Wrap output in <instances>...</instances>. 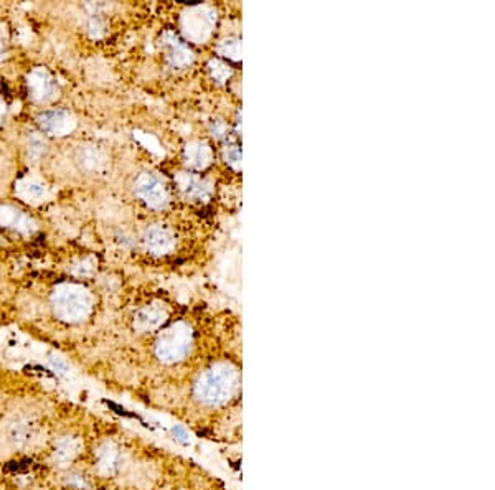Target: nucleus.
<instances>
[{"label":"nucleus","mask_w":495,"mask_h":490,"mask_svg":"<svg viewBox=\"0 0 495 490\" xmlns=\"http://www.w3.org/2000/svg\"><path fill=\"white\" fill-rule=\"evenodd\" d=\"M95 266H96L95 259L85 258V259H80V261H76L75 264H73L71 273L78 277H88V276H91L93 273H95Z\"/></svg>","instance_id":"412c9836"},{"label":"nucleus","mask_w":495,"mask_h":490,"mask_svg":"<svg viewBox=\"0 0 495 490\" xmlns=\"http://www.w3.org/2000/svg\"><path fill=\"white\" fill-rule=\"evenodd\" d=\"M162 40H164L165 50H167V60L174 68H184L192 63L193 55L190 48L184 42H180L174 33L167 32Z\"/></svg>","instance_id":"9b49d317"},{"label":"nucleus","mask_w":495,"mask_h":490,"mask_svg":"<svg viewBox=\"0 0 495 490\" xmlns=\"http://www.w3.org/2000/svg\"><path fill=\"white\" fill-rule=\"evenodd\" d=\"M12 436H13V439H16V443L23 444V443H27L28 439H30L32 428L28 424H17L16 428H13Z\"/></svg>","instance_id":"4be33fe9"},{"label":"nucleus","mask_w":495,"mask_h":490,"mask_svg":"<svg viewBox=\"0 0 495 490\" xmlns=\"http://www.w3.org/2000/svg\"><path fill=\"white\" fill-rule=\"evenodd\" d=\"M4 116H6V104H4V101L0 100V122L4 121Z\"/></svg>","instance_id":"cd10ccee"},{"label":"nucleus","mask_w":495,"mask_h":490,"mask_svg":"<svg viewBox=\"0 0 495 490\" xmlns=\"http://www.w3.org/2000/svg\"><path fill=\"white\" fill-rule=\"evenodd\" d=\"M81 449V441L76 438H70V436H65V438L58 439L55 444V460L60 465H66L68 462H71L73 459L76 458L78 453Z\"/></svg>","instance_id":"f3484780"},{"label":"nucleus","mask_w":495,"mask_h":490,"mask_svg":"<svg viewBox=\"0 0 495 490\" xmlns=\"http://www.w3.org/2000/svg\"><path fill=\"white\" fill-rule=\"evenodd\" d=\"M0 227L16 229L18 233L30 234L37 229V223L20 210L13 207H0Z\"/></svg>","instance_id":"9d476101"},{"label":"nucleus","mask_w":495,"mask_h":490,"mask_svg":"<svg viewBox=\"0 0 495 490\" xmlns=\"http://www.w3.org/2000/svg\"><path fill=\"white\" fill-rule=\"evenodd\" d=\"M144 243L150 253L167 254L175 246V238L167 228L160 227V225H154V227L145 229Z\"/></svg>","instance_id":"1a4fd4ad"},{"label":"nucleus","mask_w":495,"mask_h":490,"mask_svg":"<svg viewBox=\"0 0 495 490\" xmlns=\"http://www.w3.org/2000/svg\"><path fill=\"white\" fill-rule=\"evenodd\" d=\"M16 192L22 200L28 203H38L47 198L48 189L47 185L35 177H25L17 184Z\"/></svg>","instance_id":"4468645a"},{"label":"nucleus","mask_w":495,"mask_h":490,"mask_svg":"<svg viewBox=\"0 0 495 490\" xmlns=\"http://www.w3.org/2000/svg\"><path fill=\"white\" fill-rule=\"evenodd\" d=\"M225 157H227L228 164H232L233 167H238L239 160H241V154H239L238 145H227V149H225Z\"/></svg>","instance_id":"5701e85b"},{"label":"nucleus","mask_w":495,"mask_h":490,"mask_svg":"<svg viewBox=\"0 0 495 490\" xmlns=\"http://www.w3.org/2000/svg\"><path fill=\"white\" fill-rule=\"evenodd\" d=\"M192 344V329L187 323L177 322L159 335L155 342V355L164 364H177L189 355Z\"/></svg>","instance_id":"7ed1b4c3"},{"label":"nucleus","mask_w":495,"mask_h":490,"mask_svg":"<svg viewBox=\"0 0 495 490\" xmlns=\"http://www.w3.org/2000/svg\"><path fill=\"white\" fill-rule=\"evenodd\" d=\"M215 22H217V16L212 8L197 6L185 12L182 18V30L189 40L203 43L212 35Z\"/></svg>","instance_id":"20e7f679"},{"label":"nucleus","mask_w":495,"mask_h":490,"mask_svg":"<svg viewBox=\"0 0 495 490\" xmlns=\"http://www.w3.org/2000/svg\"><path fill=\"white\" fill-rule=\"evenodd\" d=\"M38 124H40L43 132L56 137L68 136L76 129L75 116L66 109H50L42 112L38 116Z\"/></svg>","instance_id":"423d86ee"},{"label":"nucleus","mask_w":495,"mask_h":490,"mask_svg":"<svg viewBox=\"0 0 495 490\" xmlns=\"http://www.w3.org/2000/svg\"><path fill=\"white\" fill-rule=\"evenodd\" d=\"M136 195L147 207L160 210L169 203V192L165 184L155 174L142 172L134 184Z\"/></svg>","instance_id":"39448f33"},{"label":"nucleus","mask_w":495,"mask_h":490,"mask_svg":"<svg viewBox=\"0 0 495 490\" xmlns=\"http://www.w3.org/2000/svg\"><path fill=\"white\" fill-rule=\"evenodd\" d=\"M97 472L102 475H112L119 465V450L112 443H102L96 450Z\"/></svg>","instance_id":"dca6fc26"},{"label":"nucleus","mask_w":495,"mask_h":490,"mask_svg":"<svg viewBox=\"0 0 495 490\" xmlns=\"http://www.w3.org/2000/svg\"><path fill=\"white\" fill-rule=\"evenodd\" d=\"M167 309L162 306V304H150V306L141 309L136 313L134 329L141 332V334L159 329L162 323L167 321Z\"/></svg>","instance_id":"6e6552de"},{"label":"nucleus","mask_w":495,"mask_h":490,"mask_svg":"<svg viewBox=\"0 0 495 490\" xmlns=\"http://www.w3.org/2000/svg\"><path fill=\"white\" fill-rule=\"evenodd\" d=\"M239 52H241V47H239V40H237V38L223 40L218 47L220 55L227 56L229 60H239Z\"/></svg>","instance_id":"6ab92c4d"},{"label":"nucleus","mask_w":495,"mask_h":490,"mask_svg":"<svg viewBox=\"0 0 495 490\" xmlns=\"http://www.w3.org/2000/svg\"><path fill=\"white\" fill-rule=\"evenodd\" d=\"M28 95L35 102H47L52 101L56 95V83L53 76L48 73L45 68L38 66L28 73L27 76Z\"/></svg>","instance_id":"0eeeda50"},{"label":"nucleus","mask_w":495,"mask_h":490,"mask_svg":"<svg viewBox=\"0 0 495 490\" xmlns=\"http://www.w3.org/2000/svg\"><path fill=\"white\" fill-rule=\"evenodd\" d=\"M177 185L185 197L195 198V200H205L210 195V185L202 180L197 175L192 174H179L177 175Z\"/></svg>","instance_id":"ddd939ff"},{"label":"nucleus","mask_w":495,"mask_h":490,"mask_svg":"<svg viewBox=\"0 0 495 490\" xmlns=\"http://www.w3.org/2000/svg\"><path fill=\"white\" fill-rule=\"evenodd\" d=\"M27 150H28V159L32 162H37L42 159V155L47 152V141L38 134V132H30L27 142Z\"/></svg>","instance_id":"a211bd4d"},{"label":"nucleus","mask_w":495,"mask_h":490,"mask_svg":"<svg viewBox=\"0 0 495 490\" xmlns=\"http://www.w3.org/2000/svg\"><path fill=\"white\" fill-rule=\"evenodd\" d=\"M55 316L63 322H81L93 311V296L80 284H60L52 296Z\"/></svg>","instance_id":"f03ea898"},{"label":"nucleus","mask_w":495,"mask_h":490,"mask_svg":"<svg viewBox=\"0 0 495 490\" xmlns=\"http://www.w3.org/2000/svg\"><path fill=\"white\" fill-rule=\"evenodd\" d=\"M238 370L229 364H218L205 371L195 385V396L208 406H220L232 398L238 388Z\"/></svg>","instance_id":"f257e3e1"},{"label":"nucleus","mask_w":495,"mask_h":490,"mask_svg":"<svg viewBox=\"0 0 495 490\" xmlns=\"http://www.w3.org/2000/svg\"><path fill=\"white\" fill-rule=\"evenodd\" d=\"M6 43H7V30H6V27L0 25V50L6 47Z\"/></svg>","instance_id":"bb28decb"},{"label":"nucleus","mask_w":495,"mask_h":490,"mask_svg":"<svg viewBox=\"0 0 495 490\" xmlns=\"http://www.w3.org/2000/svg\"><path fill=\"white\" fill-rule=\"evenodd\" d=\"M174 436L177 438V441H180L182 444H189L190 443V436L187 431H185L184 428H180V426H177V428H174Z\"/></svg>","instance_id":"b1692460"},{"label":"nucleus","mask_w":495,"mask_h":490,"mask_svg":"<svg viewBox=\"0 0 495 490\" xmlns=\"http://www.w3.org/2000/svg\"><path fill=\"white\" fill-rule=\"evenodd\" d=\"M76 164L88 174L101 172L106 165V155L96 145H81L76 150Z\"/></svg>","instance_id":"f8f14e48"},{"label":"nucleus","mask_w":495,"mask_h":490,"mask_svg":"<svg viewBox=\"0 0 495 490\" xmlns=\"http://www.w3.org/2000/svg\"><path fill=\"white\" fill-rule=\"evenodd\" d=\"M68 484L70 485H76V487H86V482H85V479L81 477V475H70V479H68Z\"/></svg>","instance_id":"a878e982"},{"label":"nucleus","mask_w":495,"mask_h":490,"mask_svg":"<svg viewBox=\"0 0 495 490\" xmlns=\"http://www.w3.org/2000/svg\"><path fill=\"white\" fill-rule=\"evenodd\" d=\"M185 162L190 169L203 170L212 162V149L205 142H190L185 149Z\"/></svg>","instance_id":"2eb2a0df"},{"label":"nucleus","mask_w":495,"mask_h":490,"mask_svg":"<svg viewBox=\"0 0 495 490\" xmlns=\"http://www.w3.org/2000/svg\"><path fill=\"white\" fill-rule=\"evenodd\" d=\"M50 361H52V366L58 371V374H66L68 366H66L65 361L60 359V357H52Z\"/></svg>","instance_id":"393cba45"},{"label":"nucleus","mask_w":495,"mask_h":490,"mask_svg":"<svg viewBox=\"0 0 495 490\" xmlns=\"http://www.w3.org/2000/svg\"><path fill=\"white\" fill-rule=\"evenodd\" d=\"M208 68H210V73H212V76L218 83H225L229 76H232V70H229V66L227 65V63H223L220 60L210 61Z\"/></svg>","instance_id":"aec40b11"}]
</instances>
